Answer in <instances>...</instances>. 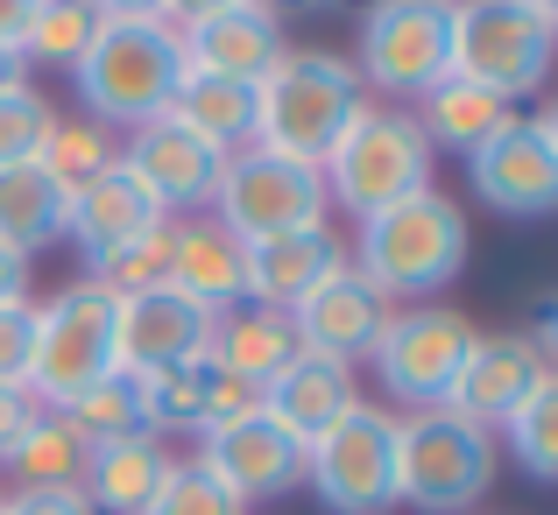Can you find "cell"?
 Listing matches in <instances>:
<instances>
[{"mask_svg": "<svg viewBox=\"0 0 558 515\" xmlns=\"http://www.w3.org/2000/svg\"><path fill=\"white\" fill-rule=\"evenodd\" d=\"M466 247H474V233H466L460 198L424 184V191H410V198H396L389 212L361 219V241L347 247V261H354V275H368L389 304H424L466 269Z\"/></svg>", "mask_w": 558, "mask_h": 515, "instance_id": "obj_1", "label": "cell"}, {"mask_svg": "<svg viewBox=\"0 0 558 515\" xmlns=\"http://www.w3.org/2000/svg\"><path fill=\"white\" fill-rule=\"evenodd\" d=\"M361 107H368V93H361L347 57L290 42V50L276 57V71L255 85V149L298 156V163L318 170Z\"/></svg>", "mask_w": 558, "mask_h": 515, "instance_id": "obj_2", "label": "cell"}, {"mask_svg": "<svg viewBox=\"0 0 558 515\" xmlns=\"http://www.w3.org/2000/svg\"><path fill=\"white\" fill-rule=\"evenodd\" d=\"M184 78V36L170 22H99V36L85 42V57L71 64V85L85 99V121L128 127L170 113V93Z\"/></svg>", "mask_w": 558, "mask_h": 515, "instance_id": "obj_3", "label": "cell"}, {"mask_svg": "<svg viewBox=\"0 0 558 515\" xmlns=\"http://www.w3.org/2000/svg\"><path fill=\"white\" fill-rule=\"evenodd\" d=\"M326 176V205H340V212L354 219H375L389 212L396 198H410V191L432 184V142H424V127L410 121L403 107H368L347 121V135L332 142V156L318 163Z\"/></svg>", "mask_w": 558, "mask_h": 515, "instance_id": "obj_4", "label": "cell"}, {"mask_svg": "<svg viewBox=\"0 0 558 515\" xmlns=\"http://www.w3.org/2000/svg\"><path fill=\"white\" fill-rule=\"evenodd\" d=\"M495 431L452 417V409H410L396 417V502L424 515H466L495 488Z\"/></svg>", "mask_w": 558, "mask_h": 515, "instance_id": "obj_5", "label": "cell"}, {"mask_svg": "<svg viewBox=\"0 0 558 515\" xmlns=\"http://www.w3.org/2000/svg\"><path fill=\"white\" fill-rule=\"evenodd\" d=\"M558 14L531 0H452V78L488 85L509 107L545 93Z\"/></svg>", "mask_w": 558, "mask_h": 515, "instance_id": "obj_6", "label": "cell"}, {"mask_svg": "<svg viewBox=\"0 0 558 515\" xmlns=\"http://www.w3.org/2000/svg\"><path fill=\"white\" fill-rule=\"evenodd\" d=\"M113 326H121V297H107L99 283H71L50 304H36V353H28V381L43 409H64L78 389L121 375L113 353Z\"/></svg>", "mask_w": 558, "mask_h": 515, "instance_id": "obj_7", "label": "cell"}, {"mask_svg": "<svg viewBox=\"0 0 558 515\" xmlns=\"http://www.w3.org/2000/svg\"><path fill=\"white\" fill-rule=\"evenodd\" d=\"M354 42L361 93L424 99L452 71V0H375Z\"/></svg>", "mask_w": 558, "mask_h": 515, "instance_id": "obj_8", "label": "cell"}, {"mask_svg": "<svg viewBox=\"0 0 558 515\" xmlns=\"http://www.w3.org/2000/svg\"><path fill=\"white\" fill-rule=\"evenodd\" d=\"M326 176L298 156H276V149H233L227 170H219L213 191V219L233 233V241H269V233H298V226H326Z\"/></svg>", "mask_w": 558, "mask_h": 515, "instance_id": "obj_9", "label": "cell"}, {"mask_svg": "<svg viewBox=\"0 0 558 515\" xmlns=\"http://www.w3.org/2000/svg\"><path fill=\"white\" fill-rule=\"evenodd\" d=\"M304 480L332 515H381L396 502V417L389 403H354L304 445Z\"/></svg>", "mask_w": 558, "mask_h": 515, "instance_id": "obj_10", "label": "cell"}, {"mask_svg": "<svg viewBox=\"0 0 558 515\" xmlns=\"http://www.w3.org/2000/svg\"><path fill=\"white\" fill-rule=\"evenodd\" d=\"M474 318L452 311V304H410V311H389V326H381L375 340V381L389 403L403 409H438L452 389V375H460L466 346H474Z\"/></svg>", "mask_w": 558, "mask_h": 515, "instance_id": "obj_11", "label": "cell"}, {"mask_svg": "<svg viewBox=\"0 0 558 515\" xmlns=\"http://www.w3.org/2000/svg\"><path fill=\"white\" fill-rule=\"evenodd\" d=\"M466 176H474V198L495 205L502 219H545L558 205V121L517 113L466 156Z\"/></svg>", "mask_w": 558, "mask_h": 515, "instance_id": "obj_12", "label": "cell"}, {"mask_svg": "<svg viewBox=\"0 0 558 515\" xmlns=\"http://www.w3.org/2000/svg\"><path fill=\"white\" fill-rule=\"evenodd\" d=\"M198 466L227 494H241V502H269V494H290L304 480V445L269 409H247V417H233V424L198 438Z\"/></svg>", "mask_w": 558, "mask_h": 515, "instance_id": "obj_13", "label": "cell"}, {"mask_svg": "<svg viewBox=\"0 0 558 515\" xmlns=\"http://www.w3.org/2000/svg\"><path fill=\"white\" fill-rule=\"evenodd\" d=\"M121 163L149 184V198L163 205L170 219H191V212H213V191H219V170H227V156L213 149V142H198L184 121H170V113H156V121H142L135 135H128Z\"/></svg>", "mask_w": 558, "mask_h": 515, "instance_id": "obj_14", "label": "cell"}, {"mask_svg": "<svg viewBox=\"0 0 558 515\" xmlns=\"http://www.w3.org/2000/svg\"><path fill=\"white\" fill-rule=\"evenodd\" d=\"M537 375H551V367L523 332H474V346H466V360H460V375H452L438 409L481 424V431H502V417L537 389Z\"/></svg>", "mask_w": 558, "mask_h": 515, "instance_id": "obj_15", "label": "cell"}, {"mask_svg": "<svg viewBox=\"0 0 558 515\" xmlns=\"http://www.w3.org/2000/svg\"><path fill=\"white\" fill-rule=\"evenodd\" d=\"M213 340V311H198L178 290H142L121 297V326H113V353H121V375H163V367L205 360Z\"/></svg>", "mask_w": 558, "mask_h": 515, "instance_id": "obj_16", "label": "cell"}, {"mask_svg": "<svg viewBox=\"0 0 558 515\" xmlns=\"http://www.w3.org/2000/svg\"><path fill=\"white\" fill-rule=\"evenodd\" d=\"M389 311H396V304L381 297L368 275L340 269V275H326L312 297L290 304V326H298L304 353H326V360H347V367H354V360H368V353H375Z\"/></svg>", "mask_w": 558, "mask_h": 515, "instance_id": "obj_17", "label": "cell"}, {"mask_svg": "<svg viewBox=\"0 0 558 515\" xmlns=\"http://www.w3.org/2000/svg\"><path fill=\"white\" fill-rule=\"evenodd\" d=\"M340 269H354V261H347V241L332 233V219L241 247V290H247V304H269V311H290L298 297H312Z\"/></svg>", "mask_w": 558, "mask_h": 515, "instance_id": "obj_18", "label": "cell"}, {"mask_svg": "<svg viewBox=\"0 0 558 515\" xmlns=\"http://www.w3.org/2000/svg\"><path fill=\"white\" fill-rule=\"evenodd\" d=\"M163 205L149 198V184H142L135 170L113 156L107 170L93 176V184H78L71 191V212H64V241H78V255L85 261H99V255H113V247H128V241H142L149 226H163Z\"/></svg>", "mask_w": 558, "mask_h": 515, "instance_id": "obj_19", "label": "cell"}, {"mask_svg": "<svg viewBox=\"0 0 558 515\" xmlns=\"http://www.w3.org/2000/svg\"><path fill=\"white\" fill-rule=\"evenodd\" d=\"M178 36H184V64L191 71L241 78V85H262L276 71V57L290 50V42H283V22H276L269 8H255V0L213 14V22H191V28H178Z\"/></svg>", "mask_w": 558, "mask_h": 515, "instance_id": "obj_20", "label": "cell"}, {"mask_svg": "<svg viewBox=\"0 0 558 515\" xmlns=\"http://www.w3.org/2000/svg\"><path fill=\"white\" fill-rule=\"evenodd\" d=\"M170 290L191 297L198 311H233L247 304L241 290V241L219 226L213 212H191V219H170Z\"/></svg>", "mask_w": 558, "mask_h": 515, "instance_id": "obj_21", "label": "cell"}, {"mask_svg": "<svg viewBox=\"0 0 558 515\" xmlns=\"http://www.w3.org/2000/svg\"><path fill=\"white\" fill-rule=\"evenodd\" d=\"M298 353H304V340H298V326H290V311H269V304H233V311H219L213 340H205V360H213L219 375L247 381V389H269Z\"/></svg>", "mask_w": 558, "mask_h": 515, "instance_id": "obj_22", "label": "cell"}, {"mask_svg": "<svg viewBox=\"0 0 558 515\" xmlns=\"http://www.w3.org/2000/svg\"><path fill=\"white\" fill-rule=\"evenodd\" d=\"M361 403V381L347 360H326V353H298V360L283 367V375L262 389V409H269L276 424H283L298 445H312L318 431H326L332 417H347V409Z\"/></svg>", "mask_w": 558, "mask_h": 515, "instance_id": "obj_23", "label": "cell"}, {"mask_svg": "<svg viewBox=\"0 0 558 515\" xmlns=\"http://www.w3.org/2000/svg\"><path fill=\"white\" fill-rule=\"evenodd\" d=\"M163 474H170V452H163V438H107V445H93V459H85V480H78V494H85V508L93 515H142L156 502V488H163Z\"/></svg>", "mask_w": 558, "mask_h": 515, "instance_id": "obj_24", "label": "cell"}, {"mask_svg": "<svg viewBox=\"0 0 558 515\" xmlns=\"http://www.w3.org/2000/svg\"><path fill=\"white\" fill-rule=\"evenodd\" d=\"M410 121L424 127V142H432V156L438 149H452V156H474L481 142L495 135V127H509L517 121V107H509L502 93H488V85H466V78H438L432 93L417 99V113Z\"/></svg>", "mask_w": 558, "mask_h": 515, "instance_id": "obj_25", "label": "cell"}, {"mask_svg": "<svg viewBox=\"0 0 558 515\" xmlns=\"http://www.w3.org/2000/svg\"><path fill=\"white\" fill-rule=\"evenodd\" d=\"M64 212H71V191L57 184L43 163H8L0 170V247L8 255H43V247L64 241Z\"/></svg>", "mask_w": 558, "mask_h": 515, "instance_id": "obj_26", "label": "cell"}, {"mask_svg": "<svg viewBox=\"0 0 558 515\" xmlns=\"http://www.w3.org/2000/svg\"><path fill=\"white\" fill-rule=\"evenodd\" d=\"M170 121H184L198 142H213L219 156H233V149L255 142V85L213 78V71H191L184 64L178 93H170Z\"/></svg>", "mask_w": 558, "mask_h": 515, "instance_id": "obj_27", "label": "cell"}, {"mask_svg": "<svg viewBox=\"0 0 558 515\" xmlns=\"http://www.w3.org/2000/svg\"><path fill=\"white\" fill-rule=\"evenodd\" d=\"M85 459H93V445H85L57 409H43V417L22 431V445L0 459V474H8L14 488H78Z\"/></svg>", "mask_w": 558, "mask_h": 515, "instance_id": "obj_28", "label": "cell"}, {"mask_svg": "<svg viewBox=\"0 0 558 515\" xmlns=\"http://www.w3.org/2000/svg\"><path fill=\"white\" fill-rule=\"evenodd\" d=\"M502 438H509V459L531 480H558V367L537 375V389L502 417Z\"/></svg>", "mask_w": 558, "mask_h": 515, "instance_id": "obj_29", "label": "cell"}, {"mask_svg": "<svg viewBox=\"0 0 558 515\" xmlns=\"http://www.w3.org/2000/svg\"><path fill=\"white\" fill-rule=\"evenodd\" d=\"M57 417L85 438V445H107V438H142V381L135 375H107L93 389H78Z\"/></svg>", "mask_w": 558, "mask_h": 515, "instance_id": "obj_30", "label": "cell"}, {"mask_svg": "<svg viewBox=\"0 0 558 515\" xmlns=\"http://www.w3.org/2000/svg\"><path fill=\"white\" fill-rule=\"evenodd\" d=\"M93 36H99L93 0H43L28 36H22V64H78Z\"/></svg>", "mask_w": 558, "mask_h": 515, "instance_id": "obj_31", "label": "cell"}, {"mask_svg": "<svg viewBox=\"0 0 558 515\" xmlns=\"http://www.w3.org/2000/svg\"><path fill=\"white\" fill-rule=\"evenodd\" d=\"M85 283H99L107 297H142V290H163L170 283V219L163 226H149L142 241H128V247H113V255H99V261H85Z\"/></svg>", "mask_w": 558, "mask_h": 515, "instance_id": "obj_32", "label": "cell"}, {"mask_svg": "<svg viewBox=\"0 0 558 515\" xmlns=\"http://www.w3.org/2000/svg\"><path fill=\"white\" fill-rule=\"evenodd\" d=\"M113 156H121V149H113V135H107L99 121H64V113H57V127H50V142H43L36 163L50 170L64 191H78V184H93V176L107 170Z\"/></svg>", "mask_w": 558, "mask_h": 515, "instance_id": "obj_33", "label": "cell"}, {"mask_svg": "<svg viewBox=\"0 0 558 515\" xmlns=\"http://www.w3.org/2000/svg\"><path fill=\"white\" fill-rule=\"evenodd\" d=\"M50 127H57V107L36 93V85H8L0 93V170L8 163H36L43 156V142H50Z\"/></svg>", "mask_w": 558, "mask_h": 515, "instance_id": "obj_34", "label": "cell"}, {"mask_svg": "<svg viewBox=\"0 0 558 515\" xmlns=\"http://www.w3.org/2000/svg\"><path fill=\"white\" fill-rule=\"evenodd\" d=\"M142 515H247V502L219 488L198 459H170L163 488H156V502L142 508Z\"/></svg>", "mask_w": 558, "mask_h": 515, "instance_id": "obj_35", "label": "cell"}, {"mask_svg": "<svg viewBox=\"0 0 558 515\" xmlns=\"http://www.w3.org/2000/svg\"><path fill=\"white\" fill-rule=\"evenodd\" d=\"M36 353V304H0V381H28Z\"/></svg>", "mask_w": 558, "mask_h": 515, "instance_id": "obj_36", "label": "cell"}, {"mask_svg": "<svg viewBox=\"0 0 558 515\" xmlns=\"http://www.w3.org/2000/svg\"><path fill=\"white\" fill-rule=\"evenodd\" d=\"M0 515H93L78 488H14L0 494Z\"/></svg>", "mask_w": 558, "mask_h": 515, "instance_id": "obj_37", "label": "cell"}, {"mask_svg": "<svg viewBox=\"0 0 558 515\" xmlns=\"http://www.w3.org/2000/svg\"><path fill=\"white\" fill-rule=\"evenodd\" d=\"M247 409H262V389H247V381H233V375H213V395H205V431L247 417ZM205 431H198V438H205Z\"/></svg>", "mask_w": 558, "mask_h": 515, "instance_id": "obj_38", "label": "cell"}, {"mask_svg": "<svg viewBox=\"0 0 558 515\" xmlns=\"http://www.w3.org/2000/svg\"><path fill=\"white\" fill-rule=\"evenodd\" d=\"M43 417V403L22 389V381H0V459H8L14 445H22V431Z\"/></svg>", "mask_w": 558, "mask_h": 515, "instance_id": "obj_39", "label": "cell"}, {"mask_svg": "<svg viewBox=\"0 0 558 515\" xmlns=\"http://www.w3.org/2000/svg\"><path fill=\"white\" fill-rule=\"evenodd\" d=\"M36 8H43V0H0V50H22V36H28V22H36Z\"/></svg>", "mask_w": 558, "mask_h": 515, "instance_id": "obj_40", "label": "cell"}, {"mask_svg": "<svg viewBox=\"0 0 558 515\" xmlns=\"http://www.w3.org/2000/svg\"><path fill=\"white\" fill-rule=\"evenodd\" d=\"M241 8V0H163V22L170 28H191V22H213V14Z\"/></svg>", "mask_w": 558, "mask_h": 515, "instance_id": "obj_41", "label": "cell"}, {"mask_svg": "<svg viewBox=\"0 0 558 515\" xmlns=\"http://www.w3.org/2000/svg\"><path fill=\"white\" fill-rule=\"evenodd\" d=\"M99 22H163V0H93Z\"/></svg>", "mask_w": 558, "mask_h": 515, "instance_id": "obj_42", "label": "cell"}, {"mask_svg": "<svg viewBox=\"0 0 558 515\" xmlns=\"http://www.w3.org/2000/svg\"><path fill=\"white\" fill-rule=\"evenodd\" d=\"M0 304H28V261L0 247Z\"/></svg>", "mask_w": 558, "mask_h": 515, "instance_id": "obj_43", "label": "cell"}, {"mask_svg": "<svg viewBox=\"0 0 558 515\" xmlns=\"http://www.w3.org/2000/svg\"><path fill=\"white\" fill-rule=\"evenodd\" d=\"M255 8H269L276 22H290V14H312V8H326V0H255Z\"/></svg>", "mask_w": 558, "mask_h": 515, "instance_id": "obj_44", "label": "cell"}, {"mask_svg": "<svg viewBox=\"0 0 558 515\" xmlns=\"http://www.w3.org/2000/svg\"><path fill=\"white\" fill-rule=\"evenodd\" d=\"M22 78H28L22 50H0V93H8V85H22Z\"/></svg>", "mask_w": 558, "mask_h": 515, "instance_id": "obj_45", "label": "cell"}]
</instances>
